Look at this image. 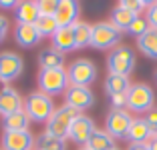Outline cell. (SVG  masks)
Listing matches in <instances>:
<instances>
[{
	"label": "cell",
	"mask_w": 157,
	"mask_h": 150,
	"mask_svg": "<svg viewBox=\"0 0 157 150\" xmlns=\"http://www.w3.org/2000/svg\"><path fill=\"white\" fill-rule=\"evenodd\" d=\"M55 102L51 96H46L44 92L36 90L24 100V112L30 118V122H38V124H46L51 120V116L55 114Z\"/></svg>",
	"instance_id": "obj_1"
},
{
	"label": "cell",
	"mask_w": 157,
	"mask_h": 150,
	"mask_svg": "<svg viewBox=\"0 0 157 150\" xmlns=\"http://www.w3.org/2000/svg\"><path fill=\"white\" fill-rule=\"evenodd\" d=\"M38 90L44 92L46 96H56V94H65L67 88L71 86L69 74L65 68H48V70H38Z\"/></svg>",
	"instance_id": "obj_2"
},
{
	"label": "cell",
	"mask_w": 157,
	"mask_h": 150,
	"mask_svg": "<svg viewBox=\"0 0 157 150\" xmlns=\"http://www.w3.org/2000/svg\"><path fill=\"white\" fill-rule=\"evenodd\" d=\"M77 116H81V112L75 108H71V106L63 104L59 106V108L55 110V114L51 116V120L46 122V130L51 136L59 138V140H65V138H69V130H71V124H73V120L77 118Z\"/></svg>",
	"instance_id": "obj_3"
},
{
	"label": "cell",
	"mask_w": 157,
	"mask_h": 150,
	"mask_svg": "<svg viewBox=\"0 0 157 150\" xmlns=\"http://www.w3.org/2000/svg\"><path fill=\"white\" fill-rule=\"evenodd\" d=\"M153 102H155V92L149 84L137 82V84H131V88L127 90V108L131 112L147 114L153 108Z\"/></svg>",
	"instance_id": "obj_4"
},
{
	"label": "cell",
	"mask_w": 157,
	"mask_h": 150,
	"mask_svg": "<svg viewBox=\"0 0 157 150\" xmlns=\"http://www.w3.org/2000/svg\"><path fill=\"white\" fill-rule=\"evenodd\" d=\"M135 68V52L129 46H117L111 50L107 58V70L109 74H119V76H129Z\"/></svg>",
	"instance_id": "obj_5"
},
{
	"label": "cell",
	"mask_w": 157,
	"mask_h": 150,
	"mask_svg": "<svg viewBox=\"0 0 157 150\" xmlns=\"http://www.w3.org/2000/svg\"><path fill=\"white\" fill-rule=\"evenodd\" d=\"M121 34L123 32L115 28L111 22H97L95 26H91V48L97 50L113 48L115 44H119Z\"/></svg>",
	"instance_id": "obj_6"
},
{
	"label": "cell",
	"mask_w": 157,
	"mask_h": 150,
	"mask_svg": "<svg viewBox=\"0 0 157 150\" xmlns=\"http://www.w3.org/2000/svg\"><path fill=\"white\" fill-rule=\"evenodd\" d=\"M67 74H69L71 86H89L97 78V66L89 58H78L69 66Z\"/></svg>",
	"instance_id": "obj_7"
},
{
	"label": "cell",
	"mask_w": 157,
	"mask_h": 150,
	"mask_svg": "<svg viewBox=\"0 0 157 150\" xmlns=\"http://www.w3.org/2000/svg\"><path fill=\"white\" fill-rule=\"evenodd\" d=\"M131 122H133V116L127 110H113L111 108L109 114H107V120H105V130L113 140H123V138H127Z\"/></svg>",
	"instance_id": "obj_8"
},
{
	"label": "cell",
	"mask_w": 157,
	"mask_h": 150,
	"mask_svg": "<svg viewBox=\"0 0 157 150\" xmlns=\"http://www.w3.org/2000/svg\"><path fill=\"white\" fill-rule=\"evenodd\" d=\"M22 70H24V60L20 58V54L10 52V50L0 52V82L8 84V82L16 80L22 74Z\"/></svg>",
	"instance_id": "obj_9"
},
{
	"label": "cell",
	"mask_w": 157,
	"mask_h": 150,
	"mask_svg": "<svg viewBox=\"0 0 157 150\" xmlns=\"http://www.w3.org/2000/svg\"><path fill=\"white\" fill-rule=\"evenodd\" d=\"M65 104L83 112L95 104V94L91 92L89 86H69L65 92Z\"/></svg>",
	"instance_id": "obj_10"
},
{
	"label": "cell",
	"mask_w": 157,
	"mask_h": 150,
	"mask_svg": "<svg viewBox=\"0 0 157 150\" xmlns=\"http://www.w3.org/2000/svg\"><path fill=\"white\" fill-rule=\"evenodd\" d=\"M34 134L30 130L22 132H2L0 144L2 150H33L34 148Z\"/></svg>",
	"instance_id": "obj_11"
},
{
	"label": "cell",
	"mask_w": 157,
	"mask_h": 150,
	"mask_svg": "<svg viewBox=\"0 0 157 150\" xmlns=\"http://www.w3.org/2000/svg\"><path fill=\"white\" fill-rule=\"evenodd\" d=\"M78 12H81V6L77 0H59V6L55 12V20L59 28L75 26L78 22Z\"/></svg>",
	"instance_id": "obj_12"
},
{
	"label": "cell",
	"mask_w": 157,
	"mask_h": 150,
	"mask_svg": "<svg viewBox=\"0 0 157 150\" xmlns=\"http://www.w3.org/2000/svg\"><path fill=\"white\" fill-rule=\"evenodd\" d=\"M95 130H97V126H95L93 118L81 114V116H77V118L73 120V124H71L69 138L73 142H77V144H87V140L91 138V134Z\"/></svg>",
	"instance_id": "obj_13"
},
{
	"label": "cell",
	"mask_w": 157,
	"mask_h": 150,
	"mask_svg": "<svg viewBox=\"0 0 157 150\" xmlns=\"http://www.w3.org/2000/svg\"><path fill=\"white\" fill-rule=\"evenodd\" d=\"M24 108V100L12 86L0 88V116H8L12 112H18Z\"/></svg>",
	"instance_id": "obj_14"
},
{
	"label": "cell",
	"mask_w": 157,
	"mask_h": 150,
	"mask_svg": "<svg viewBox=\"0 0 157 150\" xmlns=\"http://www.w3.org/2000/svg\"><path fill=\"white\" fill-rule=\"evenodd\" d=\"M153 136H155V134H153L151 128L147 126L145 118H133L125 140H129L131 144H149Z\"/></svg>",
	"instance_id": "obj_15"
},
{
	"label": "cell",
	"mask_w": 157,
	"mask_h": 150,
	"mask_svg": "<svg viewBox=\"0 0 157 150\" xmlns=\"http://www.w3.org/2000/svg\"><path fill=\"white\" fill-rule=\"evenodd\" d=\"M14 40L22 48H33L40 42V34L36 32L34 24H16L14 26Z\"/></svg>",
	"instance_id": "obj_16"
},
{
	"label": "cell",
	"mask_w": 157,
	"mask_h": 150,
	"mask_svg": "<svg viewBox=\"0 0 157 150\" xmlns=\"http://www.w3.org/2000/svg\"><path fill=\"white\" fill-rule=\"evenodd\" d=\"M14 14H16V24H34L38 20V16H40L38 4L34 0H22V2H18Z\"/></svg>",
	"instance_id": "obj_17"
},
{
	"label": "cell",
	"mask_w": 157,
	"mask_h": 150,
	"mask_svg": "<svg viewBox=\"0 0 157 150\" xmlns=\"http://www.w3.org/2000/svg\"><path fill=\"white\" fill-rule=\"evenodd\" d=\"M52 48L67 54V52H73L75 48V34H73V26L71 28H59V30L52 34Z\"/></svg>",
	"instance_id": "obj_18"
},
{
	"label": "cell",
	"mask_w": 157,
	"mask_h": 150,
	"mask_svg": "<svg viewBox=\"0 0 157 150\" xmlns=\"http://www.w3.org/2000/svg\"><path fill=\"white\" fill-rule=\"evenodd\" d=\"M28 124H30V118L26 116V112L18 110V112H12L8 116H2V128L4 132H22L28 130Z\"/></svg>",
	"instance_id": "obj_19"
},
{
	"label": "cell",
	"mask_w": 157,
	"mask_h": 150,
	"mask_svg": "<svg viewBox=\"0 0 157 150\" xmlns=\"http://www.w3.org/2000/svg\"><path fill=\"white\" fill-rule=\"evenodd\" d=\"M38 64H40V70H48V68H65V54L59 52L55 48H46L38 54Z\"/></svg>",
	"instance_id": "obj_20"
},
{
	"label": "cell",
	"mask_w": 157,
	"mask_h": 150,
	"mask_svg": "<svg viewBox=\"0 0 157 150\" xmlns=\"http://www.w3.org/2000/svg\"><path fill=\"white\" fill-rule=\"evenodd\" d=\"M137 48L143 52L147 58H153L157 60V30L149 28L145 34L137 38Z\"/></svg>",
	"instance_id": "obj_21"
},
{
	"label": "cell",
	"mask_w": 157,
	"mask_h": 150,
	"mask_svg": "<svg viewBox=\"0 0 157 150\" xmlns=\"http://www.w3.org/2000/svg\"><path fill=\"white\" fill-rule=\"evenodd\" d=\"M131 88L129 76H119V74H109L105 80V92L109 96L115 94H127V90Z\"/></svg>",
	"instance_id": "obj_22"
},
{
	"label": "cell",
	"mask_w": 157,
	"mask_h": 150,
	"mask_svg": "<svg viewBox=\"0 0 157 150\" xmlns=\"http://www.w3.org/2000/svg\"><path fill=\"white\" fill-rule=\"evenodd\" d=\"M85 148H89V150H113L115 148V140L107 134V130H99L97 128L91 134V138L87 140Z\"/></svg>",
	"instance_id": "obj_23"
},
{
	"label": "cell",
	"mask_w": 157,
	"mask_h": 150,
	"mask_svg": "<svg viewBox=\"0 0 157 150\" xmlns=\"http://www.w3.org/2000/svg\"><path fill=\"white\" fill-rule=\"evenodd\" d=\"M139 16H141V14H139ZM135 18H137V14L129 12V10H125V8H121L119 4H117L115 8H113V12H111V24H113L115 28H119L121 32L127 30Z\"/></svg>",
	"instance_id": "obj_24"
},
{
	"label": "cell",
	"mask_w": 157,
	"mask_h": 150,
	"mask_svg": "<svg viewBox=\"0 0 157 150\" xmlns=\"http://www.w3.org/2000/svg\"><path fill=\"white\" fill-rule=\"evenodd\" d=\"M73 34H75V48H87V46H91V24L77 22L73 26Z\"/></svg>",
	"instance_id": "obj_25"
},
{
	"label": "cell",
	"mask_w": 157,
	"mask_h": 150,
	"mask_svg": "<svg viewBox=\"0 0 157 150\" xmlns=\"http://www.w3.org/2000/svg\"><path fill=\"white\" fill-rule=\"evenodd\" d=\"M34 146L36 150H65V140H59V138L51 136L48 132H42L36 136Z\"/></svg>",
	"instance_id": "obj_26"
},
{
	"label": "cell",
	"mask_w": 157,
	"mask_h": 150,
	"mask_svg": "<svg viewBox=\"0 0 157 150\" xmlns=\"http://www.w3.org/2000/svg\"><path fill=\"white\" fill-rule=\"evenodd\" d=\"M34 28H36V32L42 36H51L55 34L56 30H59V24H56L55 16H38V20L34 22Z\"/></svg>",
	"instance_id": "obj_27"
},
{
	"label": "cell",
	"mask_w": 157,
	"mask_h": 150,
	"mask_svg": "<svg viewBox=\"0 0 157 150\" xmlns=\"http://www.w3.org/2000/svg\"><path fill=\"white\" fill-rule=\"evenodd\" d=\"M149 30V24L147 20H145V16H137V18L131 22V26L127 28V34H133V36H141V34H145V32Z\"/></svg>",
	"instance_id": "obj_28"
},
{
	"label": "cell",
	"mask_w": 157,
	"mask_h": 150,
	"mask_svg": "<svg viewBox=\"0 0 157 150\" xmlns=\"http://www.w3.org/2000/svg\"><path fill=\"white\" fill-rule=\"evenodd\" d=\"M151 4V2H143V0H121L119 2V6L121 8H125V10H129V12H133V14H141L147 6Z\"/></svg>",
	"instance_id": "obj_29"
},
{
	"label": "cell",
	"mask_w": 157,
	"mask_h": 150,
	"mask_svg": "<svg viewBox=\"0 0 157 150\" xmlns=\"http://www.w3.org/2000/svg\"><path fill=\"white\" fill-rule=\"evenodd\" d=\"M38 12L40 16H55L56 6H59V0H38Z\"/></svg>",
	"instance_id": "obj_30"
},
{
	"label": "cell",
	"mask_w": 157,
	"mask_h": 150,
	"mask_svg": "<svg viewBox=\"0 0 157 150\" xmlns=\"http://www.w3.org/2000/svg\"><path fill=\"white\" fill-rule=\"evenodd\" d=\"M145 20H147L149 28L157 30V2H151L147 6V12H145Z\"/></svg>",
	"instance_id": "obj_31"
},
{
	"label": "cell",
	"mask_w": 157,
	"mask_h": 150,
	"mask_svg": "<svg viewBox=\"0 0 157 150\" xmlns=\"http://www.w3.org/2000/svg\"><path fill=\"white\" fill-rule=\"evenodd\" d=\"M113 110H127V94H115L109 96Z\"/></svg>",
	"instance_id": "obj_32"
},
{
	"label": "cell",
	"mask_w": 157,
	"mask_h": 150,
	"mask_svg": "<svg viewBox=\"0 0 157 150\" xmlns=\"http://www.w3.org/2000/svg\"><path fill=\"white\" fill-rule=\"evenodd\" d=\"M143 118H145V122H147V126L151 128L153 134H157V108H151Z\"/></svg>",
	"instance_id": "obj_33"
},
{
	"label": "cell",
	"mask_w": 157,
	"mask_h": 150,
	"mask_svg": "<svg viewBox=\"0 0 157 150\" xmlns=\"http://www.w3.org/2000/svg\"><path fill=\"white\" fill-rule=\"evenodd\" d=\"M8 30H10V22H8V18H6V16H0V42L6 38Z\"/></svg>",
	"instance_id": "obj_34"
},
{
	"label": "cell",
	"mask_w": 157,
	"mask_h": 150,
	"mask_svg": "<svg viewBox=\"0 0 157 150\" xmlns=\"http://www.w3.org/2000/svg\"><path fill=\"white\" fill-rule=\"evenodd\" d=\"M18 2H20V0H0V8H4V10H8V8H14V10H16Z\"/></svg>",
	"instance_id": "obj_35"
},
{
	"label": "cell",
	"mask_w": 157,
	"mask_h": 150,
	"mask_svg": "<svg viewBox=\"0 0 157 150\" xmlns=\"http://www.w3.org/2000/svg\"><path fill=\"white\" fill-rule=\"evenodd\" d=\"M127 150H149V144H129Z\"/></svg>",
	"instance_id": "obj_36"
},
{
	"label": "cell",
	"mask_w": 157,
	"mask_h": 150,
	"mask_svg": "<svg viewBox=\"0 0 157 150\" xmlns=\"http://www.w3.org/2000/svg\"><path fill=\"white\" fill-rule=\"evenodd\" d=\"M149 150H157V136L151 138V142H149Z\"/></svg>",
	"instance_id": "obj_37"
},
{
	"label": "cell",
	"mask_w": 157,
	"mask_h": 150,
	"mask_svg": "<svg viewBox=\"0 0 157 150\" xmlns=\"http://www.w3.org/2000/svg\"><path fill=\"white\" fill-rule=\"evenodd\" d=\"M78 150H89V148H85V146H83V148H78Z\"/></svg>",
	"instance_id": "obj_38"
},
{
	"label": "cell",
	"mask_w": 157,
	"mask_h": 150,
	"mask_svg": "<svg viewBox=\"0 0 157 150\" xmlns=\"http://www.w3.org/2000/svg\"><path fill=\"white\" fill-rule=\"evenodd\" d=\"M155 82H157V70H155Z\"/></svg>",
	"instance_id": "obj_39"
},
{
	"label": "cell",
	"mask_w": 157,
	"mask_h": 150,
	"mask_svg": "<svg viewBox=\"0 0 157 150\" xmlns=\"http://www.w3.org/2000/svg\"><path fill=\"white\" fill-rule=\"evenodd\" d=\"M113 150H119V148H113Z\"/></svg>",
	"instance_id": "obj_40"
},
{
	"label": "cell",
	"mask_w": 157,
	"mask_h": 150,
	"mask_svg": "<svg viewBox=\"0 0 157 150\" xmlns=\"http://www.w3.org/2000/svg\"><path fill=\"white\" fill-rule=\"evenodd\" d=\"M155 136H157V134H155Z\"/></svg>",
	"instance_id": "obj_41"
},
{
	"label": "cell",
	"mask_w": 157,
	"mask_h": 150,
	"mask_svg": "<svg viewBox=\"0 0 157 150\" xmlns=\"http://www.w3.org/2000/svg\"><path fill=\"white\" fill-rule=\"evenodd\" d=\"M0 150H2V148H0Z\"/></svg>",
	"instance_id": "obj_42"
}]
</instances>
